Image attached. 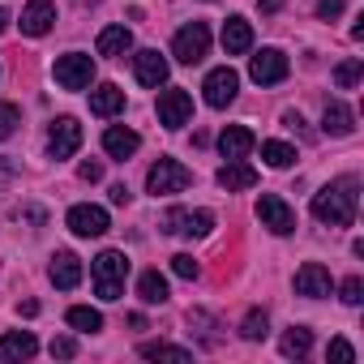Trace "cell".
I'll return each mask as SVG.
<instances>
[{
  "mask_svg": "<svg viewBox=\"0 0 364 364\" xmlns=\"http://www.w3.org/2000/svg\"><path fill=\"white\" fill-rule=\"evenodd\" d=\"M355 206H360V180L355 176H338L321 193H313V219L330 223V228H351Z\"/></svg>",
  "mask_w": 364,
  "mask_h": 364,
  "instance_id": "1",
  "label": "cell"
},
{
  "mask_svg": "<svg viewBox=\"0 0 364 364\" xmlns=\"http://www.w3.org/2000/svg\"><path fill=\"white\" fill-rule=\"evenodd\" d=\"M90 279H95L99 300H120L124 296V279H129V257L120 249H103L90 262Z\"/></svg>",
  "mask_w": 364,
  "mask_h": 364,
  "instance_id": "2",
  "label": "cell"
},
{
  "mask_svg": "<svg viewBox=\"0 0 364 364\" xmlns=\"http://www.w3.org/2000/svg\"><path fill=\"white\" fill-rule=\"evenodd\" d=\"M193 185V171L185 163H176V159H159L150 171H146V189L154 198H167V193H185Z\"/></svg>",
  "mask_w": 364,
  "mask_h": 364,
  "instance_id": "3",
  "label": "cell"
},
{
  "mask_svg": "<svg viewBox=\"0 0 364 364\" xmlns=\"http://www.w3.org/2000/svg\"><path fill=\"white\" fill-rule=\"evenodd\" d=\"M206 52H210V26H206V22H189V26L176 31L171 56H176L180 65H198V60H206Z\"/></svg>",
  "mask_w": 364,
  "mask_h": 364,
  "instance_id": "4",
  "label": "cell"
},
{
  "mask_svg": "<svg viewBox=\"0 0 364 364\" xmlns=\"http://www.w3.org/2000/svg\"><path fill=\"white\" fill-rule=\"evenodd\" d=\"M52 77H56V86H65V90H86V86L95 82V60H90L86 52H69V56L56 60Z\"/></svg>",
  "mask_w": 364,
  "mask_h": 364,
  "instance_id": "5",
  "label": "cell"
},
{
  "mask_svg": "<svg viewBox=\"0 0 364 364\" xmlns=\"http://www.w3.org/2000/svg\"><path fill=\"white\" fill-rule=\"evenodd\" d=\"M210 228H215V215L210 210H185V206H171L167 210V219H163V232H171V236H210Z\"/></svg>",
  "mask_w": 364,
  "mask_h": 364,
  "instance_id": "6",
  "label": "cell"
},
{
  "mask_svg": "<svg viewBox=\"0 0 364 364\" xmlns=\"http://www.w3.org/2000/svg\"><path fill=\"white\" fill-rule=\"evenodd\" d=\"M189 120H193V95H189V90L171 86V90L159 95V124H167V129H185Z\"/></svg>",
  "mask_w": 364,
  "mask_h": 364,
  "instance_id": "7",
  "label": "cell"
},
{
  "mask_svg": "<svg viewBox=\"0 0 364 364\" xmlns=\"http://www.w3.org/2000/svg\"><path fill=\"white\" fill-rule=\"evenodd\" d=\"M287 73H291V65H287V56H283L279 48H262V52L249 60V77H253L257 86H279Z\"/></svg>",
  "mask_w": 364,
  "mask_h": 364,
  "instance_id": "8",
  "label": "cell"
},
{
  "mask_svg": "<svg viewBox=\"0 0 364 364\" xmlns=\"http://www.w3.org/2000/svg\"><path fill=\"white\" fill-rule=\"evenodd\" d=\"M257 219H262V228H270L274 236H291V232H296V210H291L283 198H274V193H262Z\"/></svg>",
  "mask_w": 364,
  "mask_h": 364,
  "instance_id": "9",
  "label": "cell"
},
{
  "mask_svg": "<svg viewBox=\"0 0 364 364\" xmlns=\"http://www.w3.org/2000/svg\"><path fill=\"white\" fill-rule=\"evenodd\" d=\"M202 90H206V103H210V107H228V103L236 99V90H240V73H236L232 65L210 69L206 82H202Z\"/></svg>",
  "mask_w": 364,
  "mask_h": 364,
  "instance_id": "10",
  "label": "cell"
},
{
  "mask_svg": "<svg viewBox=\"0 0 364 364\" xmlns=\"http://www.w3.org/2000/svg\"><path fill=\"white\" fill-rule=\"evenodd\" d=\"M77 146H82V124H77L73 116H60V120L52 124V133H48V154H52V159H73Z\"/></svg>",
  "mask_w": 364,
  "mask_h": 364,
  "instance_id": "11",
  "label": "cell"
},
{
  "mask_svg": "<svg viewBox=\"0 0 364 364\" xmlns=\"http://www.w3.org/2000/svg\"><path fill=\"white\" fill-rule=\"evenodd\" d=\"M107 228H112V219H107V210H103V206L82 202V206H73V210H69V232H73V236H103Z\"/></svg>",
  "mask_w": 364,
  "mask_h": 364,
  "instance_id": "12",
  "label": "cell"
},
{
  "mask_svg": "<svg viewBox=\"0 0 364 364\" xmlns=\"http://www.w3.org/2000/svg\"><path fill=\"white\" fill-rule=\"evenodd\" d=\"M330 291H334V279H330V270H326V266L309 262V266H300V270H296V296L321 300V296H330Z\"/></svg>",
  "mask_w": 364,
  "mask_h": 364,
  "instance_id": "13",
  "label": "cell"
},
{
  "mask_svg": "<svg viewBox=\"0 0 364 364\" xmlns=\"http://www.w3.org/2000/svg\"><path fill=\"white\" fill-rule=\"evenodd\" d=\"M48 279H52L60 291H73V287L82 283V257L69 253V249H60V253L52 257V266H48Z\"/></svg>",
  "mask_w": 364,
  "mask_h": 364,
  "instance_id": "14",
  "label": "cell"
},
{
  "mask_svg": "<svg viewBox=\"0 0 364 364\" xmlns=\"http://www.w3.org/2000/svg\"><path fill=\"white\" fill-rule=\"evenodd\" d=\"M52 22H56V5H52V0H31V5L22 9V35H31V39L48 35Z\"/></svg>",
  "mask_w": 364,
  "mask_h": 364,
  "instance_id": "15",
  "label": "cell"
},
{
  "mask_svg": "<svg viewBox=\"0 0 364 364\" xmlns=\"http://www.w3.org/2000/svg\"><path fill=\"white\" fill-rule=\"evenodd\" d=\"M219 185L228 189V193H240V189H253L257 185V171L245 163V159H228L223 167H219Z\"/></svg>",
  "mask_w": 364,
  "mask_h": 364,
  "instance_id": "16",
  "label": "cell"
},
{
  "mask_svg": "<svg viewBox=\"0 0 364 364\" xmlns=\"http://www.w3.org/2000/svg\"><path fill=\"white\" fill-rule=\"evenodd\" d=\"M133 73H137V82H141V86H163V82H167V60H163L159 52H150V48H146V52H137V56H133Z\"/></svg>",
  "mask_w": 364,
  "mask_h": 364,
  "instance_id": "17",
  "label": "cell"
},
{
  "mask_svg": "<svg viewBox=\"0 0 364 364\" xmlns=\"http://www.w3.org/2000/svg\"><path fill=\"white\" fill-rule=\"evenodd\" d=\"M223 48H228V56H240V52H249L253 48V26H249V18H228L223 22Z\"/></svg>",
  "mask_w": 364,
  "mask_h": 364,
  "instance_id": "18",
  "label": "cell"
},
{
  "mask_svg": "<svg viewBox=\"0 0 364 364\" xmlns=\"http://www.w3.org/2000/svg\"><path fill=\"white\" fill-rule=\"evenodd\" d=\"M321 129H326L330 137H347V133H355V112L334 99V103H326V112H321Z\"/></svg>",
  "mask_w": 364,
  "mask_h": 364,
  "instance_id": "19",
  "label": "cell"
},
{
  "mask_svg": "<svg viewBox=\"0 0 364 364\" xmlns=\"http://www.w3.org/2000/svg\"><path fill=\"white\" fill-rule=\"evenodd\" d=\"M137 146H141V137H137L133 129H124V124H112V129L103 133V150H107L112 159H129V154H137Z\"/></svg>",
  "mask_w": 364,
  "mask_h": 364,
  "instance_id": "20",
  "label": "cell"
},
{
  "mask_svg": "<svg viewBox=\"0 0 364 364\" xmlns=\"http://www.w3.org/2000/svg\"><path fill=\"white\" fill-rule=\"evenodd\" d=\"M253 141H257V137H253L245 124H232V129L219 133V154H223V159H245V154L253 150Z\"/></svg>",
  "mask_w": 364,
  "mask_h": 364,
  "instance_id": "21",
  "label": "cell"
},
{
  "mask_svg": "<svg viewBox=\"0 0 364 364\" xmlns=\"http://www.w3.org/2000/svg\"><path fill=\"white\" fill-rule=\"evenodd\" d=\"M35 351H39V338L31 330H14L0 338V360H31Z\"/></svg>",
  "mask_w": 364,
  "mask_h": 364,
  "instance_id": "22",
  "label": "cell"
},
{
  "mask_svg": "<svg viewBox=\"0 0 364 364\" xmlns=\"http://www.w3.org/2000/svg\"><path fill=\"white\" fill-rule=\"evenodd\" d=\"M90 112L95 116H116V112H124V90L120 86H99V90H90Z\"/></svg>",
  "mask_w": 364,
  "mask_h": 364,
  "instance_id": "23",
  "label": "cell"
},
{
  "mask_svg": "<svg viewBox=\"0 0 364 364\" xmlns=\"http://www.w3.org/2000/svg\"><path fill=\"white\" fill-rule=\"evenodd\" d=\"M137 296H141V304H163L167 300V279L159 270H141L137 274Z\"/></svg>",
  "mask_w": 364,
  "mask_h": 364,
  "instance_id": "24",
  "label": "cell"
},
{
  "mask_svg": "<svg viewBox=\"0 0 364 364\" xmlns=\"http://www.w3.org/2000/svg\"><path fill=\"white\" fill-rule=\"evenodd\" d=\"M309 347H313V330H309V326H291V330L279 338V351H283L287 360H300V355H309Z\"/></svg>",
  "mask_w": 364,
  "mask_h": 364,
  "instance_id": "25",
  "label": "cell"
},
{
  "mask_svg": "<svg viewBox=\"0 0 364 364\" xmlns=\"http://www.w3.org/2000/svg\"><path fill=\"white\" fill-rule=\"evenodd\" d=\"M129 48H133L129 26H107V31L99 35V56H124Z\"/></svg>",
  "mask_w": 364,
  "mask_h": 364,
  "instance_id": "26",
  "label": "cell"
},
{
  "mask_svg": "<svg viewBox=\"0 0 364 364\" xmlns=\"http://www.w3.org/2000/svg\"><path fill=\"white\" fill-rule=\"evenodd\" d=\"M141 355L146 360H176V364H189L193 360L189 347H176V343H141Z\"/></svg>",
  "mask_w": 364,
  "mask_h": 364,
  "instance_id": "27",
  "label": "cell"
},
{
  "mask_svg": "<svg viewBox=\"0 0 364 364\" xmlns=\"http://www.w3.org/2000/svg\"><path fill=\"white\" fill-rule=\"evenodd\" d=\"M69 326L82 330V334H95V330H103V313L90 309V304H73L69 309Z\"/></svg>",
  "mask_w": 364,
  "mask_h": 364,
  "instance_id": "28",
  "label": "cell"
},
{
  "mask_svg": "<svg viewBox=\"0 0 364 364\" xmlns=\"http://www.w3.org/2000/svg\"><path fill=\"white\" fill-rule=\"evenodd\" d=\"M270 334V321H266V313L262 309H249L245 313V321H240V338H249V343H262Z\"/></svg>",
  "mask_w": 364,
  "mask_h": 364,
  "instance_id": "29",
  "label": "cell"
},
{
  "mask_svg": "<svg viewBox=\"0 0 364 364\" xmlns=\"http://www.w3.org/2000/svg\"><path fill=\"white\" fill-rule=\"evenodd\" d=\"M262 159L270 167H291L296 163V146H287V141H262Z\"/></svg>",
  "mask_w": 364,
  "mask_h": 364,
  "instance_id": "30",
  "label": "cell"
},
{
  "mask_svg": "<svg viewBox=\"0 0 364 364\" xmlns=\"http://www.w3.org/2000/svg\"><path fill=\"white\" fill-rule=\"evenodd\" d=\"M360 73H364V65L351 56V60H343L338 69H334V82H338V90H351L355 82H360Z\"/></svg>",
  "mask_w": 364,
  "mask_h": 364,
  "instance_id": "31",
  "label": "cell"
},
{
  "mask_svg": "<svg viewBox=\"0 0 364 364\" xmlns=\"http://www.w3.org/2000/svg\"><path fill=\"white\" fill-rule=\"evenodd\" d=\"M18 124H22V112H18V103H0V141H5V137H14V133H18Z\"/></svg>",
  "mask_w": 364,
  "mask_h": 364,
  "instance_id": "32",
  "label": "cell"
},
{
  "mask_svg": "<svg viewBox=\"0 0 364 364\" xmlns=\"http://www.w3.org/2000/svg\"><path fill=\"white\" fill-rule=\"evenodd\" d=\"M198 270H202V266H198L189 253H176V257H171V274H176V279H198Z\"/></svg>",
  "mask_w": 364,
  "mask_h": 364,
  "instance_id": "33",
  "label": "cell"
},
{
  "mask_svg": "<svg viewBox=\"0 0 364 364\" xmlns=\"http://www.w3.org/2000/svg\"><path fill=\"white\" fill-rule=\"evenodd\" d=\"M338 296H343V304H360V300H364V279H360V274H351V279H343V287H338Z\"/></svg>",
  "mask_w": 364,
  "mask_h": 364,
  "instance_id": "34",
  "label": "cell"
},
{
  "mask_svg": "<svg viewBox=\"0 0 364 364\" xmlns=\"http://www.w3.org/2000/svg\"><path fill=\"white\" fill-rule=\"evenodd\" d=\"M330 360H338V364H351L355 360V347L347 343V338H330V351H326Z\"/></svg>",
  "mask_w": 364,
  "mask_h": 364,
  "instance_id": "35",
  "label": "cell"
},
{
  "mask_svg": "<svg viewBox=\"0 0 364 364\" xmlns=\"http://www.w3.org/2000/svg\"><path fill=\"white\" fill-rule=\"evenodd\" d=\"M52 355H56V360H73V355H77V338H69V334L52 338Z\"/></svg>",
  "mask_w": 364,
  "mask_h": 364,
  "instance_id": "36",
  "label": "cell"
},
{
  "mask_svg": "<svg viewBox=\"0 0 364 364\" xmlns=\"http://www.w3.org/2000/svg\"><path fill=\"white\" fill-rule=\"evenodd\" d=\"M343 14V0H317V18L321 22H330V18H338Z\"/></svg>",
  "mask_w": 364,
  "mask_h": 364,
  "instance_id": "37",
  "label": "cell"
},
{
  "mask_svg": "<svg viewBox=\"0 0 364 364\" xmlns=\"http://www.w3.org/2000/svg\"><path fill=\"white\" fill-rule=\"evenodd\" d=\"M77 176H82V180H90V185H95V180L103 176V167H99V163H82V167H77Z\"/></svg>",
  "mask_w": 364,
  "mask_h": 364,
  "instance_id": "38",
  "label": "cell"
},
{
  "mask_svg": "<svg viewBox=\"0 0 364 364\" xmlns=\"http://www.w3.org/2000/svg\"><path fill=\"white\" fill-rule=\"evenodd\" d=\"M107 198H112L116 206H124V202H129V189H124V185H112V189H107Z\"/></svg>",
  "mask_w": 364,
  "mask_h": 364,
  "instance_id": "39",
  "label": "cell"
},
{
  "mask_svg": "<svg viewBox=\"0 0 364 364\" xmlns=\"http://www.w3.org/2000/svg\"><path fill=\"white\" fill-rule=\"evenodd\" d=\"M257 9H262V14H279V9H283V0H257Z\"/></svg>",
  "mask_w": 364,
  "mask_h": 364,
  "instance_id": "40",
  "label": "cell"
},
{
  "mask_svg": "<svg viewBox=\"0 0 364 364\" xmlns=\"http://www.w3.org/2000/svg\"><path fill=\"white\" fill-rule=\"evenodd\" d=\"M9 31V9H0V35Z\"/></svg>",
  "mask_w": 364,
  "mask_h": 364,
  "instance_id": "41",
  "label": "cell"
},
{
  "mask_svg": "<svg viewBox=\"0 0 364 364\" xmlns=\"http://www.w3.org/2000/svg\"><path fill=\"white\" fill-rule=\"evenodd\" d=\"M77 5H99V0H77Z\"/></svg>",
  "mask_w": 364,
  "mask_h": 364,
  "instance_id": "42",
  "label": "cell"
}]
</instances>
